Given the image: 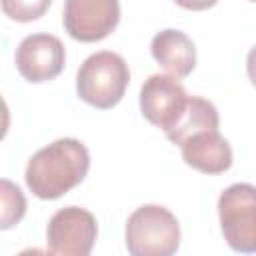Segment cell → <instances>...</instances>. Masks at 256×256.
I'll list each match as a JSON object with an SVG mask.
<instances>
[{
  "label": "cell",
  "mask_w": 256,
  "mask_h": 256,
  "mask_svg": "<svg viewBox=\"0 0 256 256\" xmlns=\"http://www.w3.org/2000/svg\"><path fill=\"white\" fill-rule=\"evenodd\" d=\"M0 194H2V216H0V228L8 230L14 224H18L26 212V198L22 190L12 184L10 180L0 182Z\"/></svg>",
  "instance_id": "obj_12"
},
{
  "label": "cell",
  "mask_w": 256,
  "mask_h": 256,
  "mask_svg": "<svg viewBox=\"0 0 256 256\" xmlns=\"http://www.w3.org/2000/svg\"><path fill=\"white\" fill-rule=\"evenodd\" d=\"M52 0H2V12L16 22H32L46 14Z\"/></svg>",
  "instance_id": "obj_13"
},
{
  "label": "cell",
  "mask_w": 256,
  "mask_h": 256,
  "mask_svg": "<svg viewBox=\"0 0 256 256\" xmlns=\"http://www.w3.org/2000/svg\"><path fill=\"white\" fill-rule=\"evenodd\" d=\"M180 246L176 216L158 204L136 208L126 222V248L132 256H170Z\"/></svg>",
  "instance_id": "obj_3"
},
{
  "label": "cell",
  "mask_w": 256,
  "mask_h": 256,
  "mask_svg": "<svg viewBox=\"0 0 256 256\" xmlns=\"http://www.w3.org/2000/svg\"><path fill=\"white\" fill-rule=\"evenodd\" d=\"M246 72H248L250 82L256 86V46L248 52V58H246Z\"/></svg>",
  "instance_id": "obj_15"
},
{
  "label": "cell",
  "mask_w": 256,
  "mask_h": 256,
  "mask_svg": "<svg viewBox=\"0 0 256 256\" xmlns=\"http://www.w3.org/2000/svg\"><path fill=\"white\" fill-rule=\"evenodd\" d=\"M250 2H256V0H250Z\"/></svg>",
  "instance_id": "obj_16"
},
{
  "label": "cell",
  "mask_w": 256,
  "mask_h": 256,
  "mask_svg": "<svg viewBox=\"0 0 256 256\" xmlns=\"http://www.w3.org/2000/svg\"><path fill=\"white\" fill-rule=\"evenodd\" d=\"M130 82V70L126 60L110 50L90 54L78 68L76 92L86 104L108 110L116 106Z\"/></svg>",
  "instance_id": "obj_2"
},
{
  "label": "cell",
  "mask_w": 256,
  "mask_h": 256,
  "mask_svg": "<svg viewBox=\"0 0 256 256\" xmlns=\"http://www.w3.org/2000/svg\"><path fill=\"white\" fill-rule=\"evenodd\" d=\"M150 52L158 66L176 78H186L196 66L194 42L184 32L174 28L158 32L150 42Z\"/></svg>",
  "instance_id": "obj_10"
},
{
  "label": "cell",
  "mask_w": 256,
  "mask_h": 256,
  "mask_svg": "<svg viewBox=\"0 0 256 256\" xmlns=\"http://www.w3.org/2000/svg\"><path fill=\"white\" fill-rule=\"evenodd\" d=\"M190 96L176 76L152 74L144 80L140 88V110L144 118L162 128L164 134L170 132L184 116Z\"/></svg>",
  "instance_id": "obj_6"
},
{
  "label": "cell",
  "mask_w": 256,
  "mask_h": 256,
  "mask_svg": "<svg viewBox=\"0 0 256 256\" xmlns=\"http://www.w3.org/2000/svg\"><path fill=\"white\" fill-rule=\"evenodd\" d=\"M218 124H220V116L216 106L200 96H190V102L182 120L170 132H166V138L172 144L180 146L184 140H188L190 136L202 130H218Z\"/></svg>",
  "instance_id": "obj_11"
},
{
  "label": "cell",
  "mask_w": 256,
  "mask_h": 256,
  "mask_svg": "<svg viewBox=\"0 0 256 256\" xmlns=\"http://www.w3.org/2000/svg\"><path fill=\"white\" fill-rule=\"evenodd\" d=\"M14 62L20 76L28 82L54 80L64 70V44L52 34H30L18 44Z\"/></svg>",
  "instance_id": "obj_8"
},
{
  "label": "cell",
  "mask_w": 256,
  "mask_h": 256,
  "mask_svg": "<svg viewBox=\"0 0 256 256\" xmlns=\"http://www.w3.org/2000/svg\"><path fill=\"white\" fill-rule=\"evenodd\" d=\"M62 22L66 32L80 42L106 38L120 22L118 0H64Z\"/></svg>",
  "instance_id": "obj_7"
},
{
  "label": "cell",
  "mask_w": 256,
  "mask_h": 256,
  "mask_svg": "<svg viewBox=\"0 0 256 256\" xmlns=\"http://www.w3.org/2000/svg\"><path fill=\"white\" fill-rule=\"evenodd\" d=\"M218 216L224 240L236 252H256V186L238 182L218 198Z\"/></svg>",
  "instance_id": "obj_4"
},
{
  "label": "cell",
  "mask_w": 256,
  "mask_h": 256,
  "mask_svg": "<svg viewBox=\"0 0 256 256\" xmlns=\"http://www.w3.org/2000/svg\"><path fill=\"white\" fill-rule=\"evenodd\" d=\"M90 168V152L76 138H58L40 148L26 166V186L40 200H56L78 186Z\"/></svg>",
  "instance_id": "obj_1"
},
{
  "label": "cell",
  "mask_w": 256,
  "mask_h": 256,
  "mask_svg": "<svg viewBox=\"0 0 256 256\" xmlns=\"http://www.w3.org/2000/svg\"><path fill=\"white\" fill-rule=\"evenodd\" d=\"M98 236L92 212L80 206H66L52 214L46 228V244L58 256H88Z\"/></svg>",
  "instance_id": "obj_5"
},
{
  "label": "cell",
  "mask_w": 256,
  "mask_h": 256,
  "mask_svg": "<svg viewBox=\"0 0 256 256\" xmlns=\"http://www.w3.org/2000/svg\"><path fill=\"white\" fill-rule=\"evenodd\" d=\"M188 166L204 174H222L232 166V148L218 130H202L180 144Z\"/></svg>",
  "instance_id": "obj_9"
},
{
  "label": "cell",
  "mask_w": 256,
  "mask_h": 256,
  "mask_svg": "<svg viewBox=\"0 0 256 256\" xmlns=\"http://www.w3.org/2000/svg\"><path fill=\"white\" fill-rule=\"evenodd\" d=\"M180 8H186V10H208L212 8L218 0H174Z\"/></svg>",
  "instance_id": "obj_14"
}]
</instances>
